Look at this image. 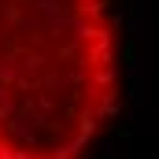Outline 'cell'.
Returning a JSON list of instances; mask_svg holds the SVG:
<instances>
[{
	"label": "cell",
	"instance_id": "1",
	"mask_svg": "<svg viewBox=\"0 0 159 159\" xmlns=\"http://www.w3.org/2000/svg\"><path fill=\"white\" fill-rule=\"evenodd\" d=\"M119 111L115 0H0V159H93Z\"/></svg>",
	"mask_w": 159,
	"mask_h": 159
}]
</instances>
